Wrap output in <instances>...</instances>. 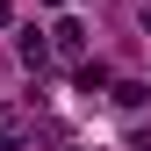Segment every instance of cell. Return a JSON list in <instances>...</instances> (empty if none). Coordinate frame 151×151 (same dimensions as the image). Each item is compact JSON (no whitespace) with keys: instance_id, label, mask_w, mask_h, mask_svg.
<instances>
[{"instance_id":"6da1fadb","label":"cell","mask_w":151,"mask_h":151,"mask_svg":"<svg viewBox=\"0 0 151 151\" xmlns=\"http://www.w3.org/2000/svg\"><path fill=\"white\" fill-rule=\"evenodd\" d=\"M43 58H50V43H43L36 29H22V65H36V72H43Z\"/></svg>"},{"instance_id":"5b68a950","label":"cell","mask_w":151,"mask_h":151,"mask_svg":"<svg viewBox=\"0 0 151 151\" xmlns=\"http://www.w3.org/2000/svg\"><path fill=\"white\" fill-rule=\"evenodd\" d=\"M0 22H7V0H0Z\"/></svg>"},{"instance_id":"3957f363","label":"cell","mask_w":151,"mask_h":151,"mask_svg":"<svg viewBox=\"0 0 151 151\" xmlns=\"http://www.w3.org/2000/svg\"><path fill=\"white\" fill-rule=\"evenodd\" d=\"M50 36H58V50H65V58H79V43H86V36H79V22H58Z\"/></svg>"},{"instance_id":"8992f818","label":"cell","mask_w":151,"mask_h":151,"mask_svg":"<svg viewBox=\"0 0 151 151\" xmlns=\"http://www.w3.org/2000/svg\"><path fill=\"white\" fill-rule=\"evenodd\" d=\"M144 29H151V7H144Z\"/></svg>"},{"instance_id":"277c9868","label":"cell","mask_w":151,"mask_h":151,"mask_svg":"<svg viewBox=\"0 0 151 151\" xmlns=\"http://www.w3.org/2000/svg\"><path fill=\"white\" fill-rule=\"evenodd\" d=\"M108 86V65H79V93H101Z\"/></svg>"},{"instance_id":"7a4b0ae2","label":"cell","mask_w":151,"mask_h":151,"mask_svg":"<svg viewBox=\"0 0 151 151\" xmlns=\"http://www.w3.org/2000/svg\"><path fill=\"white\" fill-rule=\"evenodd\" d=\"M22 144V115H14V108H0V151H14Z\"/></svg>"}]
</instances>
